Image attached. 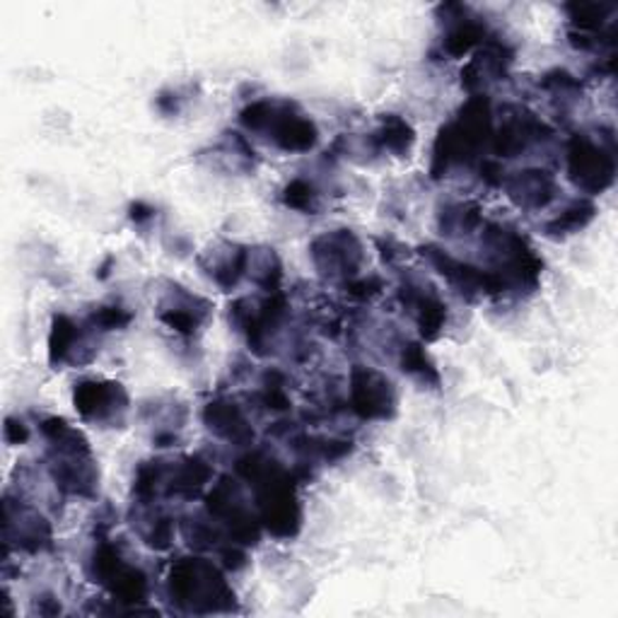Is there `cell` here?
I'll list each match as a JSON object with an SVG mask.
<instances>
[{"mask_svg":"<svg viewBox=\"0 0 618 618\" xmlns=\"http://www.w3.org/2000/svg\"><path fill=\"white\" fill-rule=\"evenodd\" d=\"M237 474L254 488L261 527L273 537L293 539L300 531L302 510L297 503L295 484L285 468L261 452H252L237 462Z\"/></svg>","mask_w":618,"mask_h":618,"instance_id":"cell-1","label":"cell"},{"mask_svg":"<svg viewBox=\"0 0 618 618\" xmlns=\"http://www.w3.org/2000/svg\"><path fill=\"white\" fill-rule=\"evenodd\" d=\"M167 588L172 602L186 614H218L234 609V592L206 558H179L169 570Z\"/></svg>","mask_w":618,"mask_h":618,"instance_id":"cell-2","label":"cell"},{"mask_svg":"<svg viewBox=\"0 0 618 618\" xmlns=\"http://www.w3.org/2000/svg\"><path fill=\"white\" fill-rule=\"evenodd\" d=\"M493 138L490 124V104L484 94H474L454 119L442 126L433 147V177L438 179L450 172L452 165L472 163L486 141Z\"/></svg>","mask_w":618,"mask_h":618,"instance_id":"cell-3","label":"cell"},{"mask_svg":"<svg viewBox=\"0 0 618 618\" xmlns=\"http://www.w3.org/2000/svg\"><path fill=\"white\" fill-rule=\"evenodd\" d=\"M41 433L47 435L51 445L49 468L56 486L63 493L70 495H94V488H98V466H94L88 440L61 419L44 421Z\"/></svg>","mask_w":618,"mask_h":618,"instance_id":"cell-4","label":"cell"},{"mask_svg":"<svg viewBox=\"0 0 618 618\" xmlns=\"http://www.w3.org/2000/svg\"><path fill=\"white\" fill-rule=\"evenodd\" d=\"M240 121L247 131H263L285 153H307L319 141V131L312 119L297 114L293 104L285 102H254L244 106Z\"/></svg>","mask_w":618,"mask_h":618,"instance_id":"cell-5","label":"cell"},{"mask_svg":"<svg viewBox=\"0 0 618 618\" xmlns=\"http://www.w3.org/2000/svg\"><path fill=\"white\" fill-rule=\"evenodd\" d=\"M90 575L116 602L143 604L147 600V590H151L147 588V578L138 568L129 566L112 543H100L94 549L90 558Z\"/></svg>","mask_w":618,"mask_h":618,"instance_id":"cell-6","label":"cell"},{"mask_svg":"<svg viewBox=\"0 0 618 618\" xmlns=\"http://www.w3.org/2000/svg\"><path fill=\"white\" fill-rule=\"evenodd\" d=\"M206 507L210 517H216L220 525H226L230 537L237 543H257L261 531V519L247 505V498L242 495V488L232 478H220L206 495Z\"/></svg>","mask_w":618,"mask_h":618,"instance_id":"cell-7","label":"cell"},{"mask_svg":"<svg viewBox=\"0 0 618 618\" xmlns=\"http://www.w3.org/2000/svg\"><path fill=\"white\" fill-rule=\"evenodd\" d=\"M568 175L572 184L582 189L584 194H602L614 184V153L588 136H572L568 145Z\"/></svg>","mask_w":618,"mask_h":618,"instance_id":"cell-8","label":"cell"},{"mask_svg":"<svg viewBox=\"0 0 618 618\" xmlns=\"http://www.w3.org/2000/svg\"><path fill=\"white\" fill-rule=\"evenodd\" d=\"M350 409L362 421L391 419L397 409V391L382 372L356 365L350 372Z\"/></svg>","mask_w":618,"mask_h":618,"instance_id":"cell-9","label":"cell"},{"mask_svg":"<svg viewBox=\"0 0 618 618\" xmlns=\"http://www.w3.org/2000/svg\"><path fill=\"white\" fill-rule=\"evenodd\" d=\"M312 261L329 279H353L362 263V244L350 230H334L312 242Z\"/></svg>","mask_w":618,"mask_h":618,"instance_id":"cell-10","label":"cell"},{"mask_svg":"<svg viewBox=\"0 0 618 618\" xmlns=\"http://www.w3.org/2000/svg\"><path fill=\"white\" fill-rule=\"evenodd\" d=\"M73 403L85 421L112 423L119 421L129 409V394L119 382L106 379H85L73 391Z\"/></svg>","mask_w":618,"mask_h":618,"instance_id":"cell-11","label":"cell"},{"mask_svg":"<svg viewBox=\"0 0 618 618\" xmlns=\"http://www.w3.org/2000/svg\"><path fill=\"white\" fill-rule=\"evenodd\" d=\"M503 184L507 189V196L513 198L519 208H546L553 196H556V181H553L549 172H543V169H522V172L503 179Z\"/></svg>","mask_w":618,"mask_h":618,"instance_id":"cell-12","label":"cell"},{"mask_svg":"<svg viewBox=\"0 0 618 618\" xmlns=\"http://www.w3.org/2000/svg\"><path fill=\"white\" fill-rule=\"evenodd\" d=\"M204 421L210 433H216L218 438L234 442V445H249L254 440V430L249 421L244 419L237 403L218 399L210 401L204 411Z\"/></svg>","mask_w":618,"mask_h":618,"instance_id":"cell-13","label":"cell"},{"mask_svg":"<svg viewBox=\"0 0 618 618\" xmlns=\"http://www.w3.org/2000/svg\"><path fill=\"white\" fill-rule=\"evenodd\" d=\"M543 131H546L543 124L531 114H515L500 126V131L490 138V141H493L495 155L517 157L519 153H525L531 143L539 141Z\"/></svg>","mask_w":618,"mask_h":618,"instance_id":"cell-14","label":"cell"},{"mask_svg":"<svg viewBox=\"0 0 618 618\" xmlns=\"http://www.w3.org/2000/svg\"><path fill=\"white\" fill-rule=\"evenodd\" d=\"M401 300L413 312L415 324H419L423 338L433 340L440 336L445 322H447V307L442 300H438L433 293H425L423 287H415V285L403 287Z\"/></svg>","mask_w":618,"mask_h":618,"instance_id":"cell-15","label":"cell"},{"mask_svg":"<svg viewBox=\"0 0 618 618\" xmlns=\"http://www.w3.org/2000/svg\"><path fill=\"white\" fill-rule=\"evenodd\" d=\"M210 478L213 468L204 460H198V456H189V460H181V464H177L172 472H165L163 486H167L169 495L194 498Z\"/></svg>","mask_w":618,"mask_h":618,"instance_id":"cell-16","label":"cell"},{"mask_svg":"<svg viewBox=\"0 0 618 618\" xmlns=\"http://www.w3.org/2000/svg\"><path fill=\"white\" fill-rule=\"evenodd\" d=\"M85 338L80 326L66 314H56L51 324L49 334V360L53 365H63V362H76V353L82 348Z\"/></svg>","mask_w":618,"mask_h":618,"instance_id":"cell-17","label":"cell"},{"mask_svg":"<svg viewBox=\"0 0 618 618\" xmlns=\"http://www.w3.org/2000/svg\"><path fill=\"white\" fill-rule=\"evenodd\" d=\"M210 263L206 266V271L213 281H216L220 287H234L240 283V279L247 273L249 266V249H242L237 244H226L222 252H213L210 254Z\"/></svg>","mask_w":618,"mask_h":618,"instance_id":"cell-18","label":"cell"},{"mask_svg":"<svg viewBox=\"0 0 618 618\" xmlns=\"http://www.w3.org/2000/svg\"><path fill=\"white\" fill-rule=\"evenodd\" d=\"M5 507H10L17 515V535H15L17 546H23L25 551H39L41 546H47L51 539V527L37 510L25 505H17L15 510L10 500H5Z\"/></svg>","mask_w":618,"mask_h":618,"instance_id":"cell-19","label":"cell"},{"mask_svg":"<svg viewBox=\"0 0 618 618\" xmlns=\"http://www.w3.org/2000/svg\"><path fill=\"white\" fill-rule=\"evenodd\" d=\"M196 302H201V300L189 295L186 302H175V305L159 309V319H163L169 329H175L177 334L191 336L201 326V322H204L206 309H208V307L198 309Z\"/></svg>","mask_w":618,"mask_h":618,"instance_id":"cell-20","label":"cell"},{"mask_svg":"<svg viewBox=\"0 0 618 618\" xmlns=\"http://www.w3.org/2000/svg\"><path fill=\"white\" fill-rule=\"evenodd\" d=\"M594 204L588 198L582 201H572V204L561 213L558 218H553L549 226H546V234L549 237H568V234L580 232L582 228H588L592 218H594Z\"/></svg>","mask_w":618,"mask_h":618,"instance_id":"cell-21","label":"cell"},{"mask_svg":"<svg viewBox=\"0 0 618 618\" xmlns=\"http://www.w3.org/2000/svg\"><path fill=\"white\" fill-rule=\"evenodd\" d=\"M375 141L379 147H385V151L394 155H407L415 141V133L411 129V124L403 121L401 116L387 114L382 116V126L375 136Z\"/></svg>","mask_w":618,"mask_h":618,"instance_id":"cell-22","label":"cell"},{"mask_svg":"<svg viewBox=\"0 0 618 618\" xmlns=\"http://www.w3.org/2000/svg\"><path fill=\"white\" fill-rule=\"evenodd\" d=\"M486 37V27L481 23H476V20H460L454 27H450V31L445 35L442 41V49L447 56H466L468 51L474 47H478Z\"/></svg>","mask_w":618,"mask_h":618,"instance_id":"cell-23","label":"cell"},{"mask_svg":"<svg viewBox=\"0 0 618 618\" xmlns=\"http://www.w3.org/2000/svg\"><path fill=\"white\" fill-rule=\"evenodd\" d=\"M401 370L409 372L411 377L430 382V385H438L440 382L438 370H435V365L421 344H407L401 348Z\"/></svg>","mask_w":618,"mask_h":618,"instance_id":"cell-24","label":"cell"},{"mask_svg":"<svg viewBox=\"0 0 618 618\" xmlns=\"http://www.w3.org/2000/svg\"><path fill=\"white\" fill-rule=\"evenodd\" d=\"M283 204L293 210H300V213H309V216H314L319 210V194L317 189L309 184L305 179H293L291 184L283 189Z\"/></svg>","mask_w":618,"mask_h":618,"instance_id":"cell-25","label":"cell"},{"mask_svg":"<svg viewBox=\"0 0 618 618\" xmlns=\"http://www.w3.org/2000/svg\"><path fill=\"white\" fill-rule=\"evenodd\" d=\"M478 222H481V216H478V208L472 204L447 206L442 213V230H447V234H466L468 230H474Z\"/></svg>","mask_w":618,"mask_h":618,"instance_id":"cell-26","label":"cell"},{"mask_svg":"<svg viewBox=\"0 0 618 618\" xmlns=\"http://www.w3.org/2000/svg\"><path fill=\"white\" fill-rule=\"evenodd\" d=\"M90 324L98 326L100 332H116L131 324V314L124 307H100L90 314Z\"/></svg>","mask_w":618,"mask_h":618,"instance_id":"cell-27","label":"cell"},{"mask_svg":"<svg viewBox=\"0 0 618 618\" xmlns=\"http://www.w3.org/2000/svg\"><path fill=\"white\" fill-rule=\"evenodd\" d=\"M348 293L350 295H356V297H370V295H375L379 293V287L382 283L375 281V279H370V281H358V283H348Z\"/></svg>","mask_w":618,"mask_h":618,"instance_id":"cell-28","label":"cell"},{"mask_svg":"<svg viewBox=\"0 0 618 618\" xmlns=\"http://www.w3.org/2000/svg\"><path fill=\"white\" fill-rule=\"evenodd\" d=\"M29 438V433H27V428L23 423H15L13 419L8 421V425H5V440L10 442V445H20V442H25Z\"/></svg>","mask_w":618,"mask_h":618,"instance_id":"cell-29","label":"cell"},{"mask_svg":"<svg viewBox=\"0 0 618 618\" xmlns=\"http://www.w3.org/2000/svg\"><path fill=\"white\" fill-rule=\"evenodd\" d=\"M131 210H138V216H131L136 222H143V220H147V218H153V208H147V206H143V204H136Z\"/></svg>","mask_w":618,"mask_h":618,"instance_id":"cell-30","label":"cell"}]
</instances>
